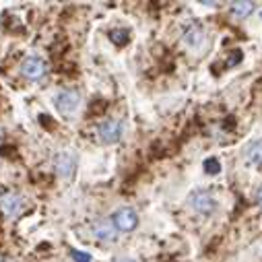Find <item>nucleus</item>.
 <instances>
[{"label": "nucleus", "instance_id": "f03ea898", "mask_svg": "<svg viewBox=\"0 0 262 262\" xmlns=\"http://www.w3.org/2000/svg\"><path fill=\"white\" fill-rule=\"evenodd\" d=\"M25 199L19 194V192H3L0 194V213L5 217H19L23 211H25Z\"/></svg>", "mask_w": 262, "mask_h": 262}, {"label": "nucleus", "instance_id": "9b49d317", "mask_svg": "<svg viewBox=\"0 0 262 262\" xmlns=\"http://www.w3.org/2000/svg\"><path fill=\"white\" fill-rule=\"evenodd\" d=\"M254 7H256L254 3H231V15L244 19L254 11Z\"/></svg>", "mask_w": 262, "mask_h": 262}, {"label": "nucleus", "instance_id": "7ed1b4c3", "mask_svg": "<svg viewBox=\"0 0 262 262\" xmlns=\"http://www.w3.org/2000/svg\"><path fill=\"white\" fill-rule=\"evenodd\" d=\"M79 103H81V95H79V91H75V89H62V91H58L56 97H54V105H56V110H58L62 116L75 114L77 107H79Z\"/></svg>", "mask_w": 262, "mask_h": 262}, {"label": "nucleus", "instance_id": "f3484780", "mask_svg": "<svg viewBox=\"0 0 262 262\" xmlns=\"http://www.w3.org/2000/svg\"><path fill=\"white\" fill-rule=\"evenodd\" d=\"M229 58H231V60L227 62V67H233V64H237V62L242 60V52H239V50H235V52H233Z\"/></svg>", "mask_w": 262, "mask_h": 262}, {"label": "nucleus", "instance_id": "20e7f679", "mask_svg": "<svg viewBox=\"0 0 262 262\" xmlns=\"http://www.w3.org/2000/svg\"><path fill=\"white\" fill-rule=\"evenodd\" d=\"M46 73H48V64L39 56H27L21 62V75L27 81H41L46 77Z\"/></svg>", "mask_w": 262, "mask_h": 262}, {"label": "nucleus", "instance_id": "6ab92c4d", "mask_svg": "<svg viewBox=\"0 0 262 262\" xmlns=\"http://www.w3.org/2000/svg\"><path fill=\"white\" fill-rule=\"evenodd\" d=\"M256 203H258V205L262 207V186H260V188L256 190Z\"/></svg>", "mask_w": 262, "mask_h": 262}, {"label": "nucleus", "instance_id": "aec40b11", "mask_svg": "<svg viewBox=\"0 0 262 262\" xmlns=\"http://www.w3.org/2000/svg\"><path fill=\"white\" fill-rule=\"evenodd\" d=\"M122 262H130V260H122Z\"/></svg>", "mask_w": 262, "mask_h": 262}, {"label": "nucleus", "instance_id": "0eeeda50", "mask_svg": "<svg viewBox=\"0 0 262 262\" xmlns=\"http://www.w3.org/2000/svg\"><path fill=\"white\" fill-rule=\"evenodd\" d=\"M54 169L60 178H73L75 169H77V157L69 151H62L54 157Z\"/></svg>", "mask_w": 262, "mask_h": 262}, {"label": "nucleus", "instance_id": "6e6552de", "mask_svg": "<svg viewBox=\"0 0 262 262\" xmlns=\"http://www.w3.org/2000/svg\"><path fill=\"white\" fill-rule=\"evenodd\" d=\"M91 231H93L95 239L105 242V244H112L118 237V227L114 225L112 219H99V221H95L93 227H91Z\"/></svg>", "mask_w": 262, "mask_h": 262}, {"label": "nucleus", "instance_id": "4468645a", "mask_svg": "<svg viewBox=\"0 0 262 262\" xmlns=\"http://www.w3.org/2000/svg\"><path fill=\"white\" fill-rule=\"evenodd\" d=\"M71 256H73L75 262H91V256L87 252H81V250H75V248H71Z\"/></svg>", "mask_w": 262, "mask_h": 262}, {"label": "nucleus", "instance_id": "412c9836", "mask_svg": "<svg viewBox=\"0 0 262 262\" xmlns=\"http://www.w3.org/2000/svg\"><path fill=\"white\" fill-rule=\"evenodd\" d=\"M260 17H262V13H260Z\"/></svg>", "mask_w": 262, "mask_h": 262}, {"label": "nucleus", "instance_id": "1a4fd4ad", "mask_svg": "<svg viewBox=\"0 0 262 262\" xmlns=\"http://www.w3.org/2000/svg\"><path fill=\"white\" fill-rule=\"evenodd\" d=\"M205 37H207V31H205V27L201 23H190L184 29V35H182V39H184V43L188 48H199L205 41Z\"/></svg>", "mask_w": 262, "mask_h": 262}, {"label": "nucleus", "instance_id": "f8f14e48", "mask_svg": "<svg viewBox=\"0 0 262 262\" xmlns=\"http://www.w3.org/2000/svg\"><path fill=\"white\" fill-rule=\"evenodd\" d=\"M110 39L116 46H126L130 41V33H128V29H112L110 31Z\"/></svg>", "mask_w": 262, "mask_h": 262}, {"label": "nucleus", "instance_id": "39448f33", "mask_svg": "<svg viewBox=\"0 0 262 262\" xmlns=\"http://www.w3.org/2000/svg\"><path fill=\"white\" fill-rule=\"evenodd\" d=\"M97 135H99V139H101L103 143L112 145V143H118V141L122 139V135H124V126H122L120 120H112V118H107V120H101V122H99V126H97Z\"/></svg>", "mask_w": 262, "mask_h": 262}, {"label": "nucleus", "instance_id": "dca6fc26", "mask_svg": "<svg viewBox=\"0 0 262 262\" xmlns=\"http://www.w3.org/2000/svg\"><path fill=\"white\" fill-rule=\"evenodd\" d=\"M0 153L7 155L9 159H15V157H17V149H15V147H3V149H0Z\"/></svg>", "mask_w": 262, "mask_h": 262}, {"label": "nucleus", "instance_id": "9d476101", "mask_svg": "<svg viewBox=\"0 0 262 262\" xmlns=\"http://www.w3.org/2000/svg\"><path fill=\"white\" fill-rule=\"evenodd\" d=\"M244 157L250 165H262V139L250 143L244 151Z\"/></svg>", "mask_w": 262, "mask_h": 262}, {"label": "nucleus", "instance_id": "2eb2a0df", "mask_svg": "<svg viewBox=\"0 0 262 262\" xmlns=\"http://www.w3.org/2000/svg\"><path fill=\"white\" fill-rule=\"evenodd\" d=\"M103 110H105V101H103V99H97V101L91 103V114H99V112H103Z\"/></svg>", "mask_w": 262, "mask_h": 262}, {"label": "nucleus", "instance_id": "f257e3e1", "mask_svg": "<svg viewBox=\"0 0 262 262\" xmlns=\"http://www.w3.org/2000/svg\"><path fill=\"white\" fill-rule=\"evenodd\" d=\"M188 205L192 207V211H196L199 215H205V217H209L217 211V201L209 190H194L188 196Z\"/></svg>", "mask_w": 262, "mask_h": 262}, {"label": "nucleus", "instance_id": "423d86ee", "mask_svg": "<svg viewBox=\"0 0 262 262\" xmlns=\"http://www.w3.org/2000/svg\"><path fill=\"white\" fill-rule=\"evenodd\" d=\"M114 225L118 227V231H133L137 225H139V215L135 209H130V207H124L120 211L114 213L112 217Z\"/></svg>", "mask_w": 262, "mask_h": 262}, {"label": "nucleus", "instance_id": "ddd939ff", "mask_svg": "<svg viewBox=\"0 0 262 262\" xmlns=\"http://www.w3.org/2000/svg\"><path fill=\"white\" fill-rule=\"evenodd\" d=\"M203 167H205V171H207L209 176H217V173L221 171V163H219V159H215V157H209V159H205Z\"/></svg>", "mask_w": 262, "mask_h": 262}, {"label": "nucleus", "instance_id": "a211bd4d", "mask_svg": "<svg viewBox=\"0 0 262 262\" xmlns=\"http://www.w3.org/2000/svg\"><path fill=\"white\" fill-rule=\"evenodd\" d=\"M39 120H41V122H46V124H43L46 128H52V120H50V116H46V114H41V116H39Z\"/></svg>", "mask_w": 262, "mask_h": 262}]
</instances>
